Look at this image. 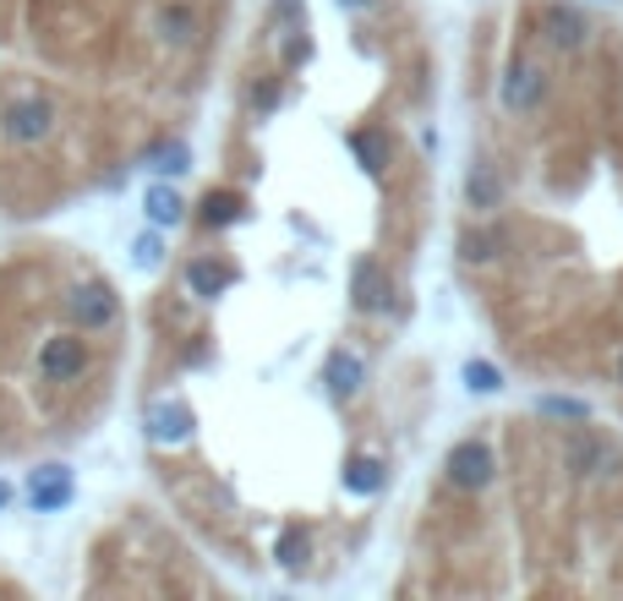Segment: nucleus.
<instances>
[{
  "mask_svg": "<svg viewBox=\"0 0 623 601\" xmlns=\"http://www.w3.org/2000/svg\"><path fill=\"white\" fill-rule=\"evenodd\" d=\"M547 99H553V72L536 55H514L498 77V105L509 116H536Z\"/></svg>",
  "mask_w": 623,
  "mask_h": 601,
  "instance_id": "obj_1",
  "label": "nucleus"
},
{
  "mask_svg": "<svg viewBox=\"0 0 623 601\" xmlns=\"http://www.w3.org/2000/svg\"><path fill=\"white\" fill-rule=\"evenodd\" d=\"M55 99H44V94H17V99H6L0 105V138L11 143V149H39V143H50L55 138Z\"/></svg>",
  "mask_w": 623,
  "mask_h": 601,
  "instance_id": "obj_2",
  "label": "nucleus"
},
{
  "mask_svg": "<svg viewBox=\"0 0 623 601\" xmlns=\"http://www.w3.org/2000/svg\"><path fill=\"white\" fill-rule=\"evenodd\" d=\"M66 317H72V328H83V334H105V328L121 317L116 285H110V280H83V285H72V291H66Z\"/></svg>",
  "mask_w": 623,
  "mask_h": 601,
  "instance_id": "obj_3",
  "label": "nucleus"
},
{
  "mask_svg": "<svg viewBox=\"0 0 623 601\" xmlns=\"http://www.w3.org/2000/svg\"><path fill=\"white\" fill-rule=\"evenodd\" d=\"M444 476H449L455 492H487L498 481V454H492V444H481V438H466V444L449 449Z\"/></svg>",
  "mask_w": 623,
  "mask_h": 601,
  "instance_id": "obj_4",
  "label": "nucleus"
},
{
  "mask_svg": "<svg viewBox=\"0 0 623 601\" xmlns=\"http://www.w3.org/2000/svg\"><path fill=\"white\" fill-rule=\"evenodd\" d=\"M536 22H542V39H547L558 55H580V50L591 44V17H586L580 6H569V0H547V6L536 11Z\"/></svg>",
  "mask_w": 623,
  "mask_h": 601,
  "instance_id": "obj_5",
  "label": "nucleus"
},
{
  "mask_svg": "<svg viewBox=\"0 0 623 601\" xmlns=\"http://www.w3.org/2000/svg\"><path fill=\"white\" fill-rule=\"evenodd\" d=\"M72 503H77L72 465H39V470H28V509L33 514H61Z\"/></svg>",
  "mask_w": 623,
  "mask_h": 601,
  "instance_id": "obj_6",
  "label": "nucleus"
},
{
  "mask_svg": "<svg viewBox=\"0 0 623 601\" xmlns=\"http://www.w3.org/2000/svg\"><path fill=\"white\" fill-rule=\"evenodd\" d=\"M192 427H197V416L186 411V400H154V405L143 411V433H149L154 449H181V444H192Z\"/></svg>",
  "mask_w": 623,
  "mask_h": 601,
  "instance_id": "obj_7",
  "label": "nucleus"
},
{
  "mask_svg": "<svg viewBox=\"0 0 623 601\" xmlns=\"http://www.w3.org/2000/svg\"><path fill=\"white\" fill-rule=\"evenodd\" d=\"M83 372H88V345L77 334L44 339V350H39V378L44 383H77Z\"/></svg>",
  "mask_w": 623,
  "mask_h": 601,
  "instance_id": "obj_8",
  "label": "nucleus"
},
{
  "mask_svg": "<svg viewBox=\"0 0 623 601\" xmlns=\"http://www.w3.org/2000/svg\"><path fill=\"white\" fill-rule=\"evenodd\" d=\"M350 306L367 312V317H378V312L394 306V280H389V269H383L378 258H361V263L350 269Z\"/></svg>",
  "mask_w": 623,
  "mask_h": 601,
  "instance_id": "obj_9",
  "label": "nucleus"
},
{
  "mask_svg": "<svg viewBox=\"0 0 623 601\" xmlns=\"http://www.w3.org/2000/svg\"><path fill=\"white\" fill-rule=\"evenodd\" d=\"M564 465L575 476H613L619 470V449L602 438V433H575L569 449H564Z\"/></svg>",
  "mask_w": 623,
  "mask_h": 601,
  "instance_id": "obj_10",
  "label": "nucleus"
},
{
  "mask_svg": "<svg viewBox=\"0 0 623 601\" xmlns=\"http://www.w3.org/2000/svg\"><path fill=\"white\" fill-rule=\"evenodd\" d=\"M503 197H509L503 170H498V164H487V159H476V164L466 170V208H470V214H498V208H503Z\"/></svg>",
  "mask_w": 623,
  "mask_h": 601,
  "instance_id": "obj_11",
  "label": "nucleus"
},
{
  "mask_svg": "<svg viewBox=\"0 0 623 601\" xmlns=\"http://www.w3.org/2000/svg\"><path fill=\"white\" fill-rule=\"evenodd\" d=\"M236 285H241V269L225 263V258H192V263H186V291L197 300L225 296V291H236Z\"/></svg>",
  "mask_w": 623,
  "mask_h": 601,
  "instance_id": "obj_12",
  "label": "nucleus"
},
{
  "mask_svg": "<svg viewBox=\"0 0 623 601\" xmlns=\"http://www.w3.org/2000/svg\"><path fill=\"white\" fill-rule=\"evenodd\" d=\"M323 383H328V394L334 400H356L361 394V383H367V361L356 356V350H328V361H323Z\"/></svg>",
  "mask_w": 623,
  "mask_h": 601,
  "instance_id": "obj_13",
  "label": "nucleus"
},
{
  "mask_svg": "<svg viewBox=\"0 0 623 601\" xmlns=\"http://www.w3.org/2000/svg\"><path fill=\"white\" fill-rule=\"evenodd\" d=\"M203 230H230V225H241L247 219V197L236 192V186H219V192H203V203H197V214H192Z\"/></svg>",
  "mask_w": 623,
  "mask_h": 601,
  "instance_id": "obj_14",
  "label": "nucleus"
},
{
  "mask_svg": "<svg viewBox=\"0 0 623 601\" xmlns=\"http://www.w3.org/2000/svg\"><path fill=\"white\" fill-rule=\"evenodd\" d=\"M383 481H389V465L378 454H350L345 459V492L350 498H378Z\"/></svg>",
  "mask_w": 623,
  "mask_h": 601,
  "instance_id": "obj_15",
  "label": "nucleus"
},
{
  "mask_svg": "<svg viewBox=\"0 0 623 601\" xmlns=\"http://www.w3.org/2000/svg\"><path fill=\"white\" fill-rule=\"evenodd\" d=\"M350 153L361 159L367 175H383V170L394 164V143H389V132H378V127H356V132H350Z\"/></svg>",
  "mask_w": 623,
  "mask_h": 601,
  "instance_id": "obj_16",
  "label": "nucleus"
},
{
  "mask_svg": "<svg viewBox=\"0 0 623 601\" xmlns=\"http://www.w3.org/2000/svg\"><path fill=\"white\" fill-rule=\"evenodd\" d=\"M143 214H149V225H159V230H175V225L186 219V197H181L170 181H154V186L143 192Z\"/></svg>",
  "mask_w": 623,
  "mask_h": 601,
  "instance_id": "obj_17",
  "label": "nucleus"
},
{
  "mask_svg": "<svg viewBox=\"0 0 623 601\" xmlns=\"http://www.w3.org/2000/svg\"><path fill=\"white\" fill-rule=\"evenodd\" d=\"M154 33L164 44H192L197 39V11L186 0H164L154 11Z\"/></svg>",
  "mask_w": 623,
  "mask_h": 601,
  "instance_id": "obj_18",
  "label": "nucleus"
},
{
  "mask_svg": "<svg viewBox=\"0 0 623 601\" xmlns=\"http://www.w3.org/2000/svg\"><path fill=\"white\" fill-rule=\"evenodd\" d=\"M460 258H466L470 269L498 263V258H503V236L487 230V225H466V230H460Z\"/></svg>",
  "mask_w": 623,
  "mask_h": 601,
  "instance_id": "obj_19",
  "label": "nucleus"
},
{
  "mask_svg": "<svg viewBox=\"0 0 623 601\" xmlns=\"http://www.w3.org/2000/svg\"><path fill=\"white\" fill-rule=\"evenodd\" d=\"M143 164L159 170V175H186V170H192V149H186V138H164L159 149H149Z\"/></svg>",
  "mask_w": 623,
  "mask_h": 601,
  "instance_id": "obj_20",
  "label": "nucleus"
},
{
  "mask_svg": "<svg viewBox=\"0 0 623 601\" xmlns=\"http://www.w3.org/2000/svg\"><path fill=\"white\" fill-rule=\"evenodd\" d=\"M274 558H280V569H291V575H296V569L312 558V536L302 531V525H285V531H280V542H274Z\"/></svg>",
  "mask_w": 623,
  "mask_h": 601,
  "instance_id": "obj_21",
  "label": "nucleus"
},
{
  "mask_svg": "<svg viewBox=\"0 0 623 601\" xmlns=\"http://www.w3.org/2000/svg\"><path fill=\"white\" fill-rule=\"evenodd\" d=\"M536 416H547V422H575V427H586L591 405H586V400H564V394H542V400H536Z\"/></svg>",
  "mask_w": 623,
  "mask_h": 601,
  "instance_id": "obj_22",
  "label": "nucleus"
},
{
  "mask_svg": "<svg viewBox=\"0 0 623 601\" xmlns=\"http://www.w3.org/2000/svg\"><path fill=\"white\" fill-rule=\"evenodd\" d=\"M247 105H252L258 116H274V110L285 105V77H258V83L247 88Z\"/></svg>",
  "mask_w": 623,
  "mask_h": 601,
  "instance_id": "obj_23",
  "label": "nucleus"
},
{
  "mask_svg": "<svg viewBox=\"0 0 623 601\" xmlns=\"http://www.w3.org/2000/svg\"><path fill=\"white\" fill-rule=\"evenodd\" d=\"M466 389L470 394H503V367H492V361H466Z\"/></svg>",
  "mask_w": 623,
  "mask_h": 601,
  "instance_id": "obj_24",
  "label": "nucleus"
},
{
  "mask_svg": "<svg viewBox=\"0 0 623 601\" xmlns=\"http://www.w3.org/2000/svg\"><path fill=\"white\" fill-rule=\"evenodd\" d=\"M132 263H138V269H149V274L164 263V236H159V225L149 230V236H138V241H132Z\"/></svg>",
  "mask_w": 623,
  "mask_h": 601,
  "instance_id": "obj_25",
  "label": "nucleus"
},
{
  "mask_svg": "<svg viewBox=\"0 0 623 601\" xmlns=\"http://www.w3.org/2000/svg\"><path fill=\"white\" fill-rule=\"evenodd\" d=\"M307 55H312V39L302 33V22H296V28H291V39H285V66L296 72V66H302Z\"/></svg>",
  "mask_w": 623,
  "mask_h": 601,
  "instance_id": "obj_26",
  "label": "nucleus"
},
{
  "mask_svg": "<svg viewBox=\"0 0 623 601\" xmlns=\"http://www.w3.org/2000/svg\"><path fill=\"white\" fill-rule=\"evenodd\" d=\"M274 22H307L302 0H274Z\"/></svg>",
  "mask_w": 623,
  "mask_h": 601,
  "instance_id": "obj_27",
  "label": "nucleus"
},
{
  "mask_svg": "<svg viewBox=\"0 0 623 601\" xmlns=\"http://www.w3.org/2000/svg\"><path fill=\"white\" fill-rule=\"evenodd\" d=\"M11 498H17V487H11V481H0V509H11Z\"/></svg>",
  "mask_w": 623,
  "mask_h": 601,
  "instance_id": "obj_28",
  "label": "nucleus"
},
{
  "mask_svg": "<svg viewBox=\"0 0 623 601\" xmlns=\"http://www.w3.org/2000/svg\"><path fill=\"white\" fill-rule=\"evenodd\" d=\"M339 6H350V11H372L378 0H339Z\"/></svg>",
  "mask_w": 623,
  "mask_h": 601,
  "instance_id": "obj_29",
  "label": "nucleus"
},
{
  "mask_svg": "<svg viewBox=\"0 0 623 601\" xmlns=\"http://www.w3.org/2000/svg\"><path fill=\"white\" fill-rule=\"evenodd\" d=\"M619 383H623V356H619Z\"/></svg>",
  "mask_w": 623,
  "mask_h": 601,
  "instance_id": "obj_30",
  "label": "nucleus"
}]
</instances>
